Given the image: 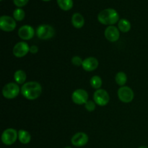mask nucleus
Here are the masks:
<instances>
[{
  "instance_id": "nucleus-1",
  "label": "nucleus",
  "mask_w": 148,
  "mask_h": 148,
  "mask_svg": "<svg viewBox=\"0 0 148 148\" xmlns=\"http://www.w3.org/2000/svg\"><path fill=\"white\" fill-rule=\"evenodd\" d=\"M42 88L37 82H28L25 83L21 88V93L26 99L36 100L41 95Z\"/></svg>"
},
{
  "instance_id": "nucleus-2",
  "label": "nucleus",
  "mask_w": 148,
  "mask_h": 148,
  "mask_svg": "<svg viewBox=\"0 0 148 148\" xmlns=\"http://www.w3.org/2000/svg\"><path fill=\"white\" fill-rule=\"evenodd\" d=\"M98 20L101 24L112 25L119 20V15L114 9L108 8L100 12L98 15Z\"/></svg>"
},
{
  "instance_id": "nucleus-3",
  "label": "nucleus",
  "mask_w": 148,
  "mask_h": 148,
  "mask_svg": "<svg viewBox=\"0 0 148 148\" xmlns=\"http://www.w3.org/2000/svg\"><path fill=\"white\" fill-rule=\"evenodd\" d=\"M36 35L42 40H47L53 38L55 35V30L49 25H40L36 29Z\"/></svg>"
},
{
  "instance_id": "nucleus-4",
  "label": "nucleus",
  "mask_w": 148,
  "mask_h": 148,
  "mask_svg": "<svg viewBox=\"0 0 148 148\" xmlns=\"http://www.w3.org/2000/svg\"><path fill=\"white\" fill-rule=\"evenodd\" d=\"M20 93V88L17 83L10 82L4 85L2 89V94L4 98L7 99H13Z\"/></svg>"
},
{
  "instance_id": "nucleus-5",
  "label": "nucleus",
  "mask_w": 148,
  "mask_h": 148,
  "mask_svg": "<svg viewBox=\"0 0 148 148\" xmlns=\"http://www.w3.org/2000/svg\"><path fill=\"white\" fill-rule=\"evenodd\" d=\"M18 137V132L14 129L9 128L3 132L1 134V141L6 145L14 144Z\"/></svg>"
},
{
  "instance_id": "nucleus-6",
  "label": "nucleus",
  "mask_w": 148,
  "mask_h": 148,
  "mask_svg": "<svg viewBox=\"0 0 148 148\" xmlns=\"http://www.w3.org/2000/svg\"><path fill=\"white\" fill-rule=\"evenodd\" d=\"M94 102L100 106H104L108 103L110 101V97L108 92L105 90L98 89L94 92L93 95Z\"/></svg>"
},
{
  "instance_id": "nucleus-7",
  "label": "nucleus",
  "mask_w": 148,
  "mask_h": 148,
  "mask_svg": "<svg viewBox=\"0 0 148 148\" xmlns=\"http://www.w3.org/2000/svg\"><path fill=\"white\" fill-rule=\"evenodd\" d=\"M134 92L129 87L122 86L119 89L118 97L121 102L126 103L132 102L134 99Z\"/></svg>"
},
{
  "instance_id": "nucleus-8",
  "label": "nucleus",
  "mask_w": 148,
  "mask_h": 148,
  "mask_svg": "<svg viewBox=\"0 0 148 148\" xmlns=\"http://www.w3.org/2000/svg\"><path fill=\"white\" fill-rule=\"evenodd\" d=\"M16 27L14 19L10 16L3 15L0 17V28L6 32L12 31Z\"/></svg>"
},
{
  "instance_id": "nucleus-9",
  "label": "nucleus",
  "mask_w": 148,
  "mask_h": 148,
  "mask_svg": "<svg viewBox=\"0 0 148 148\" xmlns=\"http://www.w3.org/2000/svg\"><path fill=\"white\" fill-rule=\"evenodd\" d=\"M72 101L77 105L85 104L88 99V94L85 90L77 89L73 92L72 95Z\"/></svg>"
},
{
  "instance_id": "nucleus-10",
  "label": "nucleus",
  "mask_w": 148,
  "mask_h": 148,
  "mask_svg": "<svg viewBox=\"0 0 148 148\" xmlns=\"http://www.w3.org/2000/svg\"><path fill=\"white\" fill-rule=\"evenodd\" d=\"M30 52V47L25 42H19L13 48V54L17 58H22Z\"/></svg>"
},
{
  "instance_id": "nucleus-11",
  "label": "nucleus",
  "mask_w": 148,
  "mask_h": 148,
  "mask_svg": "<svg viewBox=\"0 0 148 148\" xmlns=\"http://www.w3.org/2000/svg\"><path fill=\"white\" fill-rule=\"evenodd\" d=\"M35 35V30L30 25H23L18 30V36L23 40H30Z\"/></svg>"
},
{
  "instance_id": "nucleus-12",
  "label": "nucleus",
  "mask_w": 148,
  "mask_h": 148,
  "mask_svg": "<svg viewBox=\"0 0 148 148\" xmlns=\"http://www.w3.org/2000/svg\"><path fill=\"white\" fill-rule=\"evenodd\" d=\"M105 37L110 42L117 41L120 37L119 30L114 25L108 26L105 30Z\"/></svg>"
},
{
  "instance_id": "nucleus-13",
  "label": "nucleus",
  "mask_w": 148,
  "mask_h": 148,
  "mask_svg": "<svg viewBox=\"0 0 148 148\" xmlns=\"http://www.w3.org/2000/svg\"><path fill=\"white\" fill-rule=\"evenodd\" d=\"M72 144L76 147L85 146L88 142V136L84 132H78L72 137Z\"/></svg>"
},
{
  "instance_id": "nucleus-14",
  "label": "nucleus",
  "mask_w": 148,
  "mask_h": 148,
  "mask_svg": "<svg viewBox=\"0 0 148 148\" xmlns=\"http://www.w3.org/2000/svg\"><path fill=\"white\" fill-rule=\"evenodd\" d=\"M98 60L95 57H88L83 60L82 62V68L87 72H92V71L95 70L98 68Z\"/></svg>"
},
{
  "instance_id": "nucleus-15",
  "label": "nucleus",
  "mask_w": 148,
  "mask_h": 148,
  "mask_svg": "<svg viewBox=\"0 0 148 148\" xmlns=\"http://www.w3.org/2000/svg\"><path fill=\"white\" fill-rule=\"evenodd\" d=\"M72 25L76 28H81L83 27L85 24V19L83 16L79 13H75L72 17Z\"/></svg>"
},
{
  "instance_id": "nucleus-16",
  "label": "nucleus",
  "mask_w": 148,
  "mask_h": 148,
  "mask_svg": "<svg viewBox=\"0 0 148 148\" xmlns=\"http://www.w3.org/2000/svg\"><path fill=\"white\" fill-rule=\"evenodd\" d=\"M18 140L22 144H28L31 140V136L28 132L20 130L18 132Z\"/></svg>"
},
{
  "instance_id": "nucleus-17",
  "label": "nucleus",
  "mask_w": 148,
  "mask_h": 148,
  "mask_svg": "<svg viewBox=\"0 0 148 148\" xmlns=\"http://www.w3.org/2000/svg\"><path fill=\"white\" fill-rule=\"evenodd\" d=\"M26 74L23 70H17L14 72V79L17 84H23L26 80Z\"/></svg>"
},
{
  "instance_id": "nucleus-18",
  "label": "nucleus",
  "mask_w": 148,
  "mask_h": 148,
  "mask_svg": "<svg viewBox=\"0 0 148 148\" xmlns=\"http://www.w3.org/2000/svg\"><path fill=\"white\" fill-rule=\"evenodd\" d=\"M57 4L59 7L64 11H68L73 7L72 0H57Z\"/></svg>"
},
{
  "instance_id": "nucleus-19",
  "label": "nucleus",
  "mask_w": 148,
  "mask_h": 148,
  "mask_svg": "<svg viewBox=\"0 0 148 148\" xmlns=\"http://www.w3.org/2000/svg\"><path fill=\"white\" fill-rule=\"evenodd\" d=\"M118 27L119 30H121L123 33H127L131 29V24L130 21H128L126 19H121L119 21Z\"/></svg>"
},
{
  "instance_id": "nucleus-20",
  "label": "nucleus",
  "mask_w": 148,
  "mask_h": 148,
  "mask_svg": "<svg viewBox=\"0 0 148 148\" xmlns=\"http://www.w3.org/2000/svg\"><path fill=\"white\" fill-rule=\"evenodd\" d=\"M116 82L120 86H124L127 81V77L124 72H119L116 74L115 77Z\"/></svg>"
},
{
  "instance_id": "nucleus-21",
  "label": "nucleus",
  "mask_w": 148,
  "mask_h": 148,
  "mask_svg": "<svg viewBox=\"0 0 148 148\" xmlns=\"http://www.w3.org/2000/svg\"><path fill=\"white\" fill-rule=\"evenodd\" d=\"M102 79L99 76L95 75L90 79V85L92 88H95L97 90L100 89V88L102 86Z\"/></svg>"
},
{
  "instance_id": "nucleus-22",
  "label": "nucleus",
  "mask_w": 148,
  "mask_h": 148,
  "mask_svg": "<svg viewBox=\"0 0 148 148\" xmlns=\"http://www.w3.org/2000/svg\"><path fill=\"white\" fill-rule=\"evenodd\" d=\"M13 17L15 20L17 21H21L25 18V12L24 10L20 8L16 9L13 12Z\"/></svg>"
},
{
  "instance_id": "nucleus-23",
  "label": "nucleus",
  "mask_w": 148,
  "mask_h": 148,
  "mask_svg": "<svg viewBox=\"0 0 148 148\" xmlns=\"http://www.w3.org/2000/svg\"><path fill=\"white\" fill-rule=\"evenodd\" d=\"M85 107L87 111H93L95 109V103L92 101H88L85 104Z\"/></svg>"
},
{
  "instance_id": "nucleus-24",
  "label": "nucleus",
  "mask_w": 148,
  "mask_h": 148,
  "mask_svg": "<svg viewBox=\"0 0 148 148\" xmlns=\"http://www.w3.org/2000/svg\"><path fill=\"white\" fill-rule=\"evenodd\" d=\"M82 62H83V61L82 60V59H81L79 56H73V57H72V63L75 66H82Z\"/></svg>"
},
{
  "instance_id": "nucleus-25",
  "label": "nucleus",
  "mask_w": 148,
  "mask_h": 148,
  "mask_svg": "<svg viewBox=\"0 0 148 148\" xmlns=\"http://www.w3.org/2000/svg\"><path fill=\"white\" fill-rule=\"evenodd\" d=\"M28 1L29 0H13L14 4L18 7H24L25 5H26L27 4Z\"/></svg>"
},
{
  "instance_id": "nucleus-26",
  "label": "nucleus",
  "mask_w": 148,
  "mask_h": 148,
  "mask_svg": "<svg viewBox=\"0 0 148 148\" xmlns=\"http://www.w3.org/2000/svg\"><path fill=\"white\" fill-rule=\"evenodd\" d=\"M38 47L37 46H35V45H33V46H30V53L35 54V53H38Z\"/></svg>"
},
{
  "instance_id": "nucleus-27",
  "label": "nucleus",
  "mask_w": 148,
  "mask_h": 148,
  "mask_svg": "<svg viewBox=\"0 0 148 148\" xmlns=\"http://www.w3.org/2000/svg\"><path fill=\"white\" fill-rule=\"evenodd\" d=\"M139 148H148V147H146V146H141V147H140Z\"/></svg>"
},
{
  "instance_id": "nucleus-28",
  "label": "nucleus",
  "mask_w": 148,
  "mask_h": 148,
  "mask_svg": "<svg viewBox=\"0 0 148 148\" xmlns=\"http://www.w3.org/2000/svg\"><path fill=\"white\" fill-rule=\"evenodd\" d=\"M43 1H51V0H43Z\"/></svg>"
},
{
  "instance_id": "nucleus-29",
  "label": "nucleus",
  "mask_w": 148,
  "mask_h": 148,
  "mask_svg": "<svg viewBox=\"0 0 148 148\" xmlns=\"http://www.w3.org/2000/svg\"><path fill=\"white\" fill-rule=\"evenodd\" d=\"M65 148H72L71 147H66Z\"/></svg>"
},
{
  "instance_id": "nucleus-30",
  "label": "nucleus",
  "mask_w": 148,
  "mask_h": 148,
  "mask_svg": "<svg viewBox=\"0 0 148 148\" xmlns=\"http://www.w3.org/2000/svg\"><path fill=\"white\" fill-rule=\"evenodd\" d=\"M1 1H2V0H1Z\"/></svg>"
}]
</instances>
